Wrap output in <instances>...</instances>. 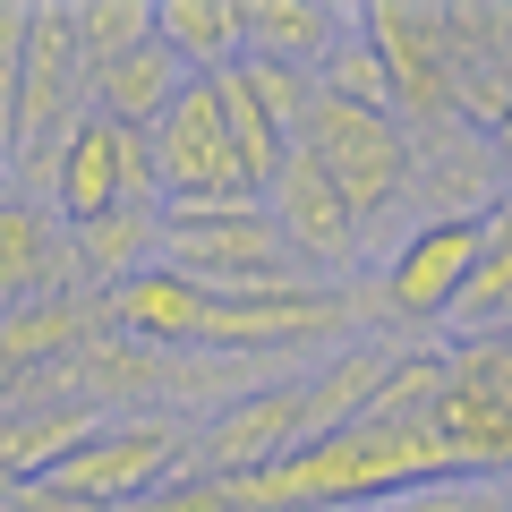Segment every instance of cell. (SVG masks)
<instances>
[{
	"label": "cell",
	"instance_id": "obj_30",
	"mask_svg": "<svg viewBox=\"0 0 512 512\" xmlns=\"http://www.w3.org/2000/svg\"><path fill=\"white\" fill-rule=\"evenodd\" d=\"M504 495H512V478H504Z\"/></svg>",
	"mask_w": 512,
	"mask_h": 512
},
{
	"label": "cell",
	"instance_id": "obj_25",
	"mask_svg": "<svg viewBox=\"0 0 512 512\" xmlns=\"http://www.w3.org/2000/svg\"><path fill=\"white\" fill-rule=\"evenodd\" d=\"M470 504H478V478H436V487H410L376 512H470Z\"/></svg>",
	"mask_w": 512,
	"mask_h": 512
},
{
	"label": "cell",
	"instance_id": "obj_14",
	"mask_svg": "<svg viewBox=\"0 0 512 512\" xmlns=\"http://www.w3.org/2000/svg\"><path fill=\"white\" fill-rule=\"evenodd\" d=\"M52 291H77L69 222L52 205H35V197L0 205V316L26 308V299H52Z\"/></svg>",
	"mask_w": 512,
	"mask_h": 512
},
{
	"label": "cell",
	"instance_id": "obj_21",
	"mask_svg": "<svg viewBox=\"0 0 512 512\" xmlns=\"http://www.w3.org/2000/svg\"><path fill=\"white\" fill-rule=\"evenodd\" d=\"M316 94H342V103H359V111H393V86H384V60H376V43H367V18H359V9H350L333 60L316 69Z\"/></svg>",
	"mask_w": 512,
	"mask_h": 512
},
{
	"label": "cell",
	"instance_id": "obj_1",
	"mask_svg": "<svg viewBox=\"0 0 512 512\" xmlns=\"http://www.w3.org/2000/svg\"><path fill=\"white\" fill-rule=\"evenodd\" d=\"M163 265H180L205 291H274L299 282L291 239L265 205H163Z\"/></svg>",
	"mask_w": 512,
	"mask_h": 512
},
{
	"label": "cell",
	"instance_id": "obj_4",
	"mask_svg": "<svg viewBox=\"0 0 512 512\" xmlns=\"http://www.w3.org/2000/svg\"><path fill=\"white\" fill-rule=\"evenodd\" d=\"M180 461H197V436L180 419H103L52 470V487L86 495L94 512H128V504H146V495H163L171 478H188Z\"/></svg>",
	"mask_w": 512,
	"mask_h": 512
},
{
	"label": "cell",
	"instance_id": "obj_17",
	"mask_svg": "<svg viewBox=\"0 0 512 512\" xmlns=\"http://www.w3.org/2000/svg\"><path fill=\"white\" fill-rule=\"evenodd\" d=\"M342 26H350V9H333V0H248V60L316 77L333 60V43H342Z\"/></svg>",
	"mask_w": 512,
	"mask_h": 512
},
{
	"label": "cell",
	"instance_id": "obj_12",
	"mask_svg": "<svg viewBox=\"0 0 512 512\" xmlns=\"http://www.w3.org/2000/svg\"><path fill=\"white\" fill-rule=\"evenodd\" d=\"M128 205V163H120V120H103V111H86V120L69 128L52 146V214L69 222V231H86V222L120 214Z\"/></svg>",
	"mask_w": 512,
	"mask_h": 512
},
{
	"label": "cell",
	"instance_id": "obj_22",
	"mask_svg": "<svg viewBox=\"0 0 512 512\" xmlns=\"http://www.w3.org/2000/svg\"><path fill=\"white\" fill-rule=\"evenodd\" d=\"M239 86H248L256 103H265V120H274L282 137L299 146V128H308V111H316V77H299V69H274V60H248V69H239Z\"/></svg>",
	"mask_w": 512,
	"mask_h": 512
},
{
	"label": "cell",
	"instance_id": "obj_8",
	"mask_svg": "<svg viewBox=\"0 0 512 512\" xmlns=\"http://www.w3.org/2000/svg\"><path fill=\"white\" fill-rule=\"evenodd\" d=\"M86 111H94V77H86V60H77L69 9H35V35H26V94H18V154L60 146ZM18 154H9V163H18Z\"/></svg>",
	"mask_w": 512,
	"mask_h": 512
},
{
	"label": "cell",
	"instance_id": "obj_2",
	"mask_svg": "<svg viewBox=\"0 0 512 512\" xmlns=\"http://www.w3.org/2000/svg\"><path fill=\"white\" fill-rule=\"evenodd\" d=\"M299 146H308L316 171L342 188V205L359 214V231L384 222L410 197V128L393 120V111H359V103H342V94H316Z\"/></svg>",
	"mask_w": 512,
	"mask_h": 512
},
{
	"label": "cell",
	"instance_id": "obj_24",
	"mask_svg": "<svg viewBox=\"0 0 512 512\" xmlns=\"http://www.w3.org/2000/svg\"><path fill=\"white\" fill-rule=\"evenodd\" d=\"M128 512H248V504H239V487H231V478L188 470V478H171L163 495H146V504H128Z\"/></svg>",
	"mask_w": 512,
	"mask_h": 512
},
{
	"label": "cell",
	"instance_id": "obj_11",
	"mask_svg": "<svg viewBox=\"0 0 512 512\" xmlns=\"http://www.w3.org/2000/svg\"><path fill=\"white\" fill-rule=\"evenodd\" d=\"M265 214L282 222L291 256H316V265H350V248H359V214H350L342 188L316 171V154H308V146H291V163L274 171V188H265Z\"/></svg>",
	"mask_w": 512,
	"mask_h": 512
},
{
	"label": "cell",
	"instance_id": "obj_26",
	"mask_svg": "<svg viewBox=\"0 0 512 512\" xmlns=\"http://www.w3.org/2000/svg\"><path fill=\"white\" fill-rule=\"evenodd\" d=\"M0 512H94V504H86V495H69V487H52V478H26V487L0 495Z\"/></svg>",
	"mask_w": 512,
	"mask_h": 512
},
{
	"label": "cell",
	"instance_id": "obj_5",
	"mask_svg": "<svg viewBox=\"0 0 512 512\" xmlns=\"http://www.w3.org/2000/svg\"><path fill=\"white\" fill-rule=\"evenodd\" d=\"M359 18H367L376 60H384V86H393V120H402L410 137L461 120V60H453V35H444V9L376 0V9H359Z\"/></svg>",
	"mask_w": 512,
	"mask_h": 512
},
{
	"label": "cell",
	"instance_id": "obj_10",
	"mask_svg": "<svg viewBox=\"0 0 512 512\" xmlns=\"http://www.w3.org/2000/svg\"><path fill=\"white\" fill-rule=\"evenodd\" d=\"M495 146L478 120H444V128H419L410 137V180H419L427 214L419 222H461V214H487L495 197Z\"/></svg>",
	"mask_w": 512,
	"mask_h": 512
},
{
	"label": "cell",
	"instance_id": "obj_16",
	"mask_svg": "<svg viewBox=\"0 0 512 512\" xmlns=\"http://www.w3.org/2000/svg\"><path fill=\"white\" fill-rule=\"evenodd\" d=\"M94 427H103L94 402H9L0 410V470L18 478V487L26 478H52Z\"/></svg>",
	"mask_w": 512,
	"mask_h": 512
},
{
	"label": "cell",
	"instance_id": "obj_15",
	"mask_svg": "<svg viewBox=\"0 0 512 512\" xmlns=\"http://www.w3.org/2000/svg\"><path fill=\"white\" fill-rule=\"evenodd\" d=\"M69 256H77V291L111 299L120 282H137L146 265H163V205H120V214L69 231Z\"/></svg>",
	"mask_w": 512,
	"mask_h": 512
},
{
	"label": "cell",
	"instance_id": "obj_6",
	"mask_svg": "<svg viewBox=\"0 0 512 512\" xmlns=\"http://www.w3.org/2000/svg\"><path fill=\"white\" fill-rule=\"evenodd\" d=\"M359 325L350 291H316V282H274V291H214L205 299L197 350H231V359H291V342H325V333Z\"/></svg>",
	"mask_w": 512,
	"mask_h": 512
},
{
	"label": "cell",
	"instance_id": "obj_18",
	"mask_svg": "<svg viewBox=\"0 0 512 512\" xmlns=\"http://www.w3.org/2000/svg\"><path fill=\"white\" fill-rule=\"evenodd\" d=\"M154 35L188 60V77L248 69V0H154Z\"/></svg>",
	"mask_w": 512,
	"mask_h": 512
},
{
	"label": "cell",
	"instance_id": "obj_9",
	"mask_svg": "<svg viewBox=\"0 0 512 512\" xmlns=\"http://www.w3.org/2000/svg\"><path fill=\"white\" fill-rule=\"evenodd\" d=\"M94 325H103V299H86V291H52V299L9 308L0 316V402L43 384V376H60L69 359H86Z\"/></svg>",
	"mask_w": 512,
	"mask_h": 512
},
{
	"label": "cell",
	"instance_id": "obj_13",
	"mask_svg": "<svg viewBox=\"0 0 512 512\" xmlns=\"http://www.w3.org/2000/svg\"><path fill=\"white\" fill-rule=\"evenodd\" d=\"M205 282H188L180 265H146L137 282H120V291L103 299V325L120 333V342L137 350H197L205 333Z\"/></svg>",
	"mask_w": 512,
	"mask_h": 512
},
{
	"label": "cell",
	"instance_id": "obj_7",
	"mask_svg": "<svg viewBox=\"0 0 512 512\" xmlns=\"http://www.w3.org/2000/svg\"><path fill=\"white\" fill-rule=\"evenodd\" d=\"M478 256H487V214L461 222H410V239L384 256V308L402 325H453L461 291H470Z\"/></svg>",
	"mask_w": 512,
	"mask_h": 512
},
{
	"label": "cell",
	"instance_id": "obj_28",
	"mask_svg": "<svg viewBox=\"0 0 512 512\" xmlns=\"http://www.w3.org/2000/svg\"><path fill=\"white\" fill-rule=\"evenodd\" d=\"M470 512H512V495H504V487H478V504H470Z\"/></svg>",
	"mask_w": 512,
	"mask_h": 512
},
{
	"label": "cell",
	"instance_id": "obj_19",
	"mask_svg": "<svg viewBox=\"0 0 512 512\" xmlns=\"http://www.w3.org/2000/svg\"><path fill=\"white\" fill-rule=\"evenodd\" d=\"M188 94V60L171 52L163 35L146 43V52H128V60H111L103 77H94V111L103 120H120V128H163V111Z\"/></svg>",
	"mask_w": 512,
	"mask_h": 512
},
{
	"label": "cell",
	"instance_id": "obj_23",
	"mask_svg": "<svg viewBox=\"0 0 512 512\" xmlns=\"http://www.w3.org/2000/svg\"><path fill=\"white\" fill-rule=\"evenodd\" d=\"M26 35H35V9H9V0H0V154H18V94H26Z\"/></svg>",
	"mask_w": 512,
	"mask_h": 512
},
{
	"label": "cell",
	"instance_id": "obj_20",
	"mask_svg": "<svg viewBox=\"0 0 512 512\" xmlns=\"http://www.w3.org/2000/svg\"><path fill=\"white\" fill-rule=\"evenodd\" d=\"M69 35H77L86 77H103L111 60H128V52H146V43H154V0H77Z\"/></svg>",
	"mask_w": 512,
	"mask_h": 512
},
{
	"label": "cell",
	"instance_id": "obj_29",
	"mask_svg": "<svg viewBox=\"0 0 512 512\" xmlns=\"http://www.w3.org/2000/svg\"><path fill=\"white\" fill-rule=\"evenodd\" d=\"M0 205H18V163L0 154Z\"/></svg>",
	"mask_w": 512,
	"mask_h": 512
},
{
	"label": "cell",
	"instance_id": "obj_3",
	"mask_svg": "<svg viewBox=\"0 0 512 512\" xmlns=\"http://www.w3.org/2000/svg\"><path fill=\"white\" fill-rule=\"evenodd\" d=\"M154 163H163V205H265L222 120V77H188V94L154 128Z\"/></svg>",
	"mask_w": 512,
	"mask_h": 512
},
{
	"label": "cell",
	"instance_id": "obj_27",
	"mask_svg": "<svg viewBox=\"0 0 512 512\" xmlns=\"http://www.w3.org/2000/svg\"><path fill=\"white\" fill-rule=\"evenodd\" d=\"M487 146H495V163H504V171H512V103H504V120H495V128H487Z\"/></svg>",
	"mask_w": 512,
	"mask_h": 512
}]
</instances>
